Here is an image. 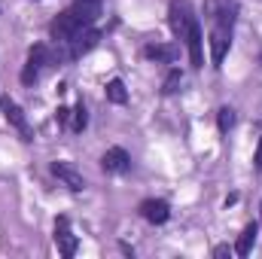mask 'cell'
I'll use <instances>...</instances> for the list:
<instances>
[{"mask_svg":"<svg viewBox=\"0 0 262 259\" xmlns=\"http://www.w3.org/2000/svg\"><path fill=\"white\" fill-rule=\"evenodd\" d=\"M98 15H101V3H98V0H73L64 12L52 21L49 34H52V40L67 43V40H70L73 34H79L82 28H92V25L98 21Z\"/></svg>","mask_w":262,"mask_h":259,"instance_id":"obj_1","label":"cell"},{"mask_svg":"<svg viewBox=\"0 0 262 259\" xmlns=\"http://www.w3.org/2000/svg\"><path fill=\"white\" fill-rule=\"evenodd\" d=\"M232 31H235V18H220L210 21V64L220 67L226 52L232 49Z\"/></svg>","mask_w":262,"mask_h":259,"instance_id":"obj_2","label":"cell"},{"mask_svg":"<svg viewBox=\"0 0 262 259\" xmlns=\"http://www.w3.org/2000/svg\"><path fill=\"white\" fill-rule=\"evenodd\" d=\"M195 21H198V15L189 0H171V6H168V25H171V31H174L177 40H186V34L192 31Z\"/></svg>","mask_w":262,"mask_h":259,"instance_id":"obj_3","label":"cell"},{"mask_svg":"<svg viewBox=\"0 0 262 259\" xmlns=\"http://www.w3.org/2000/svg\"><path fill=\"white\" fill-rule=\"evenodd\" d=\"M52 61H55V58H52V52H49V46H46V43L31 46L28 61H25V70H21V82H25V85H34V82L40 79V73L52 64Z\"/></svg>","mask_w":262,"mask_h":259,"instance_id":"obj_4","label":"cell"},{"mask_svg":"<svg viewBox=\"0 0 262 259\" xmlns=\"http://www.w3.org/2000/svg\"><path fill=\"white\" fill-rule=\"evenodd\" d=\"M98 40H101V31L92 25V28H82L79 34H73L67 43H61V46H67L64 58H79V55H85V52H92L95 46H98Z\"/></svg>","mask_w":262,"mask_h":259,"instance_id":"obj_5","label":"cell"},{"mask_svg":"<svg viewBox=\"0 0 262 259\" xmlns=\"http://www.w3.org/2000/svg\"><path fill=\"white\" fill-rule=\"evenodd\" d=\"M0 110H3V116H6V122L12 125V128L21 134V140H34V131L28 125V116H25V110L12 101V98H0Z\"/></svg>","mask_w":262,"mask_h":259,"instance_id":"obj_6","label":"cell"},{"mask_svg":"<svg viewBox=\"0 0 262 259\" xmlns=\"http://www.w3.org/2000/svg\"><path fill=\"white\" fill-rule=\"evenodd\" d=\"M140 217L146 220V223H152V226H162V223H168V217H171V207H168V201H162V198H146V201H140Z\"/></svg>","mask_w":262,"mask_h":259,"instance_id":"obj_7","label":"cell"},{"mask_svg":"<svg viewBox=\"0 0 262 259\" xmlns=\"http://www.w3.org/2000/svg\"><path fill=\"white\" fill-rule=\"evenodd\" d=\"M52 174L64 183L70 192H82V189H85V177H82L70 162H52Z\"/></svg>","mask_w":262,"mask_h":259,"instance_id":"obj_8","label":"cell"},{"mask_svg":"<svg viewBox=\"0 0 262 259\" xmlns=\"http://www.w3.org/2000/svg\"><path fill=\"white\" fill-rule=\"evenodd\" d=\"M55 244H58L61 256H67V259L76 256V235H73L67 217H58V220H55Z\"/></svg>","mask_w":262,"mask_h":259,"instance_id":"obj_9","label":"cell"},{"mask_svg":"<svg viewBox=\"0 0 262 259\" xmlns=\"http://www.w3.org/2000/svg\"><path fill=\"white\" fill-rule=\"evenodd\" d=\"M101 168H104L107 174H125L131 168V156L122 146H110V149L104 153V159H101Z\"/></svg>","mask_w":262,"mask_h":259,"instance_id":"obj_10","label":"cell"},{"mask_svg":"<svg viewBox=\"0 0 262 259\" xmlns=\"http://www.w3.org/2000/svg\"><path fill=\"white\" fill-rule=\"evenodd\" d=\"M186 49H189V61H192V67L195 70H201L204 67V34H201V25H192V31L186 34Z\"/></svg>","mask_w":262,"mask_h":259,"instance_id":"obj_11","label":"cell"},{"mask_svg":"<svg viewBox=\"0 0 262 259\" xmlns=\"http://www.w3.org/2000/svg\"><path fill=\"white\" fill-rule=\"evenodd\" d=\"M256 232H259L256 223H247V226L241 229V235H238V241H235V253H238V256H247V253L253 250V244H256Z\"/></svg>","mask_w":262,"mask_h":259,"instance_id":"obj_12","label":"cell"},{"mask_svg":"<svg viewBox=\"0 0 262 259\" xmlns=\"http://www.w3.org/2000/svg\"><path fill=\"white\" fill-rule=\"evenodd\" d=\"M143 55L152 58V61H162V64H174L177 49H174V46H165V43H149V46L143 49Z\"/></svg>","mask_w":262,"mask_h":259,"instance_id":"obj_13","label":"cell"},{"mask_svg":"<svg viewBox=\"0 0 262 259\" xmlns=\"http://www.w3.org/2000/svg\"><path fill=\"white\" fill-rule=\"evenodd\" d=\"M107 101H113V104H125L128 101V92H125L122 79H110L107 82Z\"/></svg>","mask_w":262,"mask_h":259,"instance_id":"obj_14","label":"cell"},{"mask_svg":"<svg viewBox=\"0 0 262 259\" xmlns=\"http://www.w3.org/2000/svg\"><path fill=\"white\" fill-rule=\"evenodd\" d=\"M180 85H183V73L174 67V70L165 76V82H162V92H165V95H174V92H180Z\"/></svg>","mask_w":262,"mask_h":259,"instance_id":"obj_15","label":"cell"},{"mask_svg":"<svg viewBox=\"0 0 262 259\" xmlns=\"http://www.w3.org/2000/svg\"><path fill=\"white\" fill-rule=\"evenodd\" d=\"M216 125H220V131L226 134V131L235 125V110H232V107H220V113H216Z\"/></svg>","mask_w":262,"mask_h":259,"instance_id":"obj_16","label":"cell"},{"mask_svg":"<svg viewBox=\"0 0 262 259\" xmlns=\"http://www.w3.org/2000/svg\"><path fill=\"white\" fill-rule=\"evenodd\" d=\"M85 122H89L85 107H82V104H76V107H73V122H70V128H73V131H82V128H85Z\"/></svg>","mask_w":262,"mask_h":259,"instance_id":"obj_17","label":"cell"},{"mask_svg":"<svg viewBox=\"0 0 262 259\" xmlns=\"http://www.w3.org/2000/svg\"><path fill=\"white\" fill-rule=\"evenodd\" d=\"M253 165H256V171H262V137H259V146H256V156H253Z\"/></svg>","mask_w":262,"mask_h":259,"instance_id":"obj_18","label":"cell"},{"mask_svg":"<svg viewBox=\"0 0 262 259\" xmlns=\"http://www.w3.org/2000/svg\"><path fill=\"white\" fill-rule=\"evenodd\" d=\"M259 64H262V55H259Z\"/></svg>","mask_w":262,"mask_h":259,"instance_id":"obj_19","label":"cell"},{"mask_svg":"<svg viewBox=\"0 0 262 259\" xmlns=\"http://www.w3.org/2000/svg\"><path fill=\"white\" fill-rule=\"evenodd\" d=\"M98 3H101V0H98Z\"/></svg>","mask_w":262,"mask_h":259,"instance_id":"obj_20","label":"cell"}]
</instances>
